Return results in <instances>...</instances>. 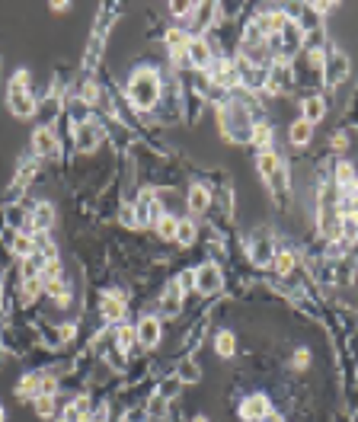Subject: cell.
Here are the masks:
<instances>
[{"label":"cell","instance_id":"cell-9","mask_svg":"<svg viewBox=\"0 0 358 422\" xmlns=\"http://www.w3.org/2000/svg\"><path fill=\"white\" fill-rule=\"evenodd\" d=\"M29 227H33V237L35 234H51V227H55V205L51 202L29 205Z\"/></svg>","mask_w":358,"mask_h":422},{"label":"cell","instance_id":"cell-22","mask_svg":"<svg viewBox=\"0 0 358 422\" xmlns=\"http://www.w3.org/2000/svg\"><path fill=\"white\" fill-rule=\"evenodd\" d=\"M215 352L221 358H233V352H237V336H233L231 330H221L215 340Z\"/></svg>","mask_w":358,"mask_h":422},{"label":"cell","instance_id":"cell-8","mask_svg":"<svg viewBox=\"0 0 358 422\" xmlns=\"http://www.w3.org/2000/svg\"><path fill=\"white\" fill-rule=\"evenodd\" d=\"M186 55H189V67H192V71H208V67L215 64V49H211L208 39H202V35L189 39V49H186Z\"/></svg>","mask_w":358,"mask_h":422},{"label":"cell","instance_id":"cell-13","mask_svg":"<svg viewBox=\"0 0 358 422\" xmlns=\"http://www.w3.org/2000/svg\"><path fill=\"white\" fill-rule=\"evenodd\" d=\"M186 205H189V215H192V218L208 215V208H211V192L205 189L202 182H195V186L189 189V202H186Z\"/></svg>","mask_w":358,"mask_h":422},{"label":"cell","instance_id":"cell-16","mask_svg":"<svg viewBox=\"0 0 358 422\" xmlns=\"http://www.w3.org/2000/svg\"><path fill=\"white\" fill-rule=\"evenodd\" d=\"M10 253H13V259H19V263L29 259L35 253L33 237H29V234H13V237H10Z\"/></svg>","mask_w":358,"mask_h":422},{"label":"cell","instance_id":"cell-15","mask_svg":"<svg viewBox=\"0 0 358 422\" xmlns=\"http://www.w3.org/2000/svg\"><path fill=\"white\" fill-rule=\"evenodd\" d=\"M301 112H304L301 118H304L307 125H316L320 118L326 116V103H323V96H316V93H314V96H307V100L301 103Z\"/></svg>","mask_w":358,"mask_h":422},{"label":"cell","instance_id":"cell-33","mask_svg":"<svg viewBox=\"0 0 358 422\" xmlns=\"http://www.w3.org/2000/svg\"><path fill=\"white\" fill-rule=\"evenodd\" d=\"M310 364V352L307 349H298V352H294V368H307Z\"/></svg>","mask_w":358,"mask_h":422},{"label":"cell","instance_id":"cell-37","mask_svg":"<svg viewBox=\"0 0 358 422\" xmlns=\"http://www.w3.org/2000/svg\"><path fill=\"white\" fill-rule=\"evenodd\" d=\"M195 422H208V419H205V416H195Z\"/></svg>","mask_w":358,"mask_h":422},{"label":"cell","instance_id":"cell-3","mask_svg":"<svg viewBox=\"0 0 358 422\" xmlns=\"http://www.w3.org/2000/svg\"><path fill=\"white\" fill-rule=\"evenodd\" d=\"M224 288V275H221V265L205 259V263L195 269V291H199L202 298H211L217 291Z\"/></svg>","mask_w":358,"mask_h":422},{"label":"cell","instance_id":"cell-34","mask_svg":"<svg viewBox=\"0 0 358 422\" xmlns=\"http://www.w3.org/2000/svg\"><path fill=\"white\" fill-rule=\"evenodd\" d=\"M333 148H346V134H333Z\"/></svg>","mask_w":358,"mask_h":422},{"label":"cell","instance_id":"cell-12","mask_svg":"<svg viewBox=\"0 0 358 422\" xmlns=\"http://www.w3.org/2000/svg\"><path fill=\"white\" fill-rule=\"evenodd\" d=\"M269 413H272L269 410V397H262V394H253V397H247L240 403V419H247V422H259Z\"/></svg>","mask_w":358,"mask_h":422},{"label":"cell","instance_id":"cell-6","mask_svg":"<svg viewBox=\"0 0 358 422\" xmlns=\"http://www.w3.org/2000/svg\"><path fill=\"white\" fill-rule=\"evenodd\" d=\"M29 144H33V154L35 157H55L58 154V132L51 128V125H39L33 132V138H29Z\"/></svg>","mask_w":358,"mask_h":422},{"label":"cell","instance_id":"cell-23","mask_svg":"<svg viewBox=\"0 0 358 422\" xmlns=\"http://www.w3.org/2000/svg\"><path fill=\"white\" fill-rule=\"evenodd\" d=\"M189 39H192V35L186 33L183 26H170V29H167V35H163V42H167V49H170V51H176V49H186V45H189Z\"/></svg>","mask_w":358,"mask_h":422},{"label":"cell","instance_id":"cell-24","mask_svg":"<svg viewBox=\"0 0 358 422\" xmlns=\"http://www.w3.org/2000/svg\"><path fill=\"white\" fill-rule=\"evenodd\" d=\"M176 231H179V218H176V215H163L157 221V237H160V240H173L176 243Z\"/></svg>","mask_w":358,"mask_h":422},{"label":"cell","instance_id":"cell-5","mask_svg":"<svg viewBox=\"0 0 358 422\" xmlns=\"http://www.w3.org/2000/svg\"><path fill=\"white\" fill-rule=\"evenodd\" d=\"M183 288L176 285V279L170 281L167 288H163V294H160V301H157V317L160 320H170V317H179L183 314Z\"/></svg>","mask_w":358,"mask_h":422},{"label":"cell","instance_id":"cell-14","mask_svg":"<svg viewBox=\"0 0 358 422\" xmlns=\"http://www.w3.org/2000/svg\"><path fill=\"white\" fill-rule=\"evenodd\" d=\"M275 240L269 237V234H259L256 240L250 243V256H253V263H259V265H269L272 263V256H275Z\"/></svg>","mask_w":358,"mask_h":422},{"label":"cell","instance_id":"cell-4","mask_svg":"<svg viewBox=\"0 0 358 422\" xmlns=\"http://www.w3.org/2000/svg\"><path fill=\"white\" fill-rule=\"evenodd\" d=\"M102 138H106V132H102V125L96 122V118H84V122L74 128V148L84 150V154L100 148Z\"/></svg>","mask_w":358,"mask_h":422},{"label":"cell","instance_id":"cell-26","mask_svg":"<svg viewBox=\"0 0 358 422\" xmlns=\"http://www.w3.org/2000/svg\"><path fill=\"white\" fill-rule=\"evenodd\" d=\"M80 103H84L87 109H90V106H100V103H102L100 83H96V80H87L84 87H80Z\"/></svg>","mask_w":358,"mask_h":422},{"label":"cell","instance_id":"cell-18","mask_svg":"<svg viewBox=\"0 0 358 422\" xmlns=\"http://www.w3.org/2000/svg\"><path fill=\"white\" fill-rule=\"evenodd\" d=\"M112 336H116V349L125 352V355L138 346V333H134V326H128V323H118V330L112 333Z\"/></svg>","mask_w":358,"mask_h":422},{"label":"cell","instance_id":"cell-31","mask_svg":"<svg viewBox=\"0 0 358 422\" xmlns=\"http://www.w3.org/2000/svg\"><path fill=\"white\" fill-rule=\"evenodd\" d=\"M192 10H195V3H170L173 17H192Z\"/></svg>","mask_w":358,"mask_h":422},{"label":"cell","instance_id":"cell-11","mask_svg":"<svg viewBox=\"0 0 358 422\" xmlns=\"http://www.w3.org/2000/svg\"><path fill=\"white\" fill-rule=\"evenodd\" d=\"M125 314H128V304H125V298L122 294H102V301H100V317L106 323H122L125 320Z\"/></svg>","mask_w":358,"mask_h":422},{"label":"cell","instance_id":"cell-38","mask_svg":"<svg viewBox=\"0 0 358 422\" xmlns=\"http://www.w3.org/2000/svg\"><path fill=\"white\" fill-rule=\"evenodd\" d=\"M355 182H358V176H355Z\"/></svg>","mask_w":358,"mask_h":422},{"label":"cell","instance_id":"cell-10","mask_svg":"<svg viewBox=\"0 0 358 422\" xmlns=\"http://www.w3.org/2000/svg\"><path fill=\"white\" fill-rule=\"evenodd\" d=\"M134 333H138V346H141V349H157L160 336H163V326H160V317H157V314H147V317H141V323L134 326Z\"/></svg>","mask_w":358,"mask_h":422},{"label":"cell","instance_id":"cell-30","mask_svg":"<svg viewBox=\"0 0 358 422\" xmlns=\"http://www.w3.org/2000/svg\"><path fill=\"white\" fill-rule=\"evenodd\" d=\"M176 285L183 288V294L186 291H195V269H186V272L176 275Z\"/></svg>","mask_w":358,"mask_h":422},{"label":"cell","instance_id":"cell-1","mask_svg":"<svg viewBox=\"0 0 358 422\" xmlns=\"http://www.w3.org/2000/svg\"><path fill=\"white\" fill-rule=\"evenodd\" d=\"M128 103L132 109L138 112H154L160 106V96H163V80L154 67H141V71H134L132 80H128V90H125Z\"/></svg>","mask_w":358,"mask_h":422},{"label":"cell","instance_id":"cell-32","mask_svg":"<svg viewBox=\"0 0 358 422\" xmlns=\"http://www.w3.org/2000/svg\"><path fill=\"white\" fill-rule=\"evenodd\" d=\"M118 221L125 224V227H134V211H132V205H122V211H118Z\"/></svg>","mask_w":358,"mask_h":422},{"label":"cell","instance_id":"cell-35","mask_svg":"<svg viewBox=\"0 0 358 422\" xmlns=\"http://www.w3.org/2000/svg\"><path fill=\"white\" fill-rule=\"evenodd\" d=\"M259 422H285V419H282V416H278V413H269V416H262V419H259Z\"/></svg>","mask_w":358,"mask_h":422},{"label":"cell","instance_id":"cell-27","mask_svg":"<svg viewBox=\"0 0 358 422\" xmlns=\"http://www.w3.org/2000/svg\"><path fill=\"white\" fill-rule=\"evenodd\" d=\"M179 390H183V381H179V378H163V381L157 384V397H163V400L170 403V400L179 394Z\"/></svg>","mask_w":358,"mask_h":422},{"label":"cell","instance_id":"cell-20","mask_svg":"<svg viewBox=\"0 0 358 422\" xmlns=\"http://www.w3.org/2000/svg\"><path fill=\"white\" fill-rule=\"evenodd\" d=\"M250 144H253V148H259V150H272V125H266V122L253 125Z\"/></svg>","mask_w":358,"mask_h":422},{"label":"cell","instance_id":"cell-19","mask_svg":"<svg viewBox=\"0 0 358 422\" xmlns=\"http://www.w3.org/2000/svg\"><path fill=\"white\" fill-rule=\"evenodd\" d=\"M17 397L19 400H29V403L39 397V371L23 374V378H19V381H17Z\"/></svg>","mask_w":358,"mask_h":422},{"label":"cell","instance_id":"cell-7","mask_svg":"<svg viewBox=\"0 0 358 422\" xmlns=\"http://www.w3.org/2000/svg\"><path fill=\"white\" fill-rule=\"evenodd\" d=\"M320 74H323V80L330 83V87H336V83H342L349 77V58H346L342 51L330 49L323 58V71H320Z\"/></svg>","mask_w":358,"mask_h":422},{"label":"cell","instance_id":"cell-17","mask_svg":"<svg viewBox=\"0 0 358 422\" xmlns=\"http://www.w3.org/2000/svg\"><path fill=\"white\" fill-rule=\"evenodd\" d=\"M310 138H314V125H307L304 118L292 122V128H288V141H292L294 148H307Z\"/></svg>","mask_w":358,"mask_h":422},{"label":"cell","instance_id":"cell-28","mask_svg":"<svg viewBox=\"0 0 358 422\" xmlns=\"http://www.w3.org/2000/svg\"><path fill=\"white\" fill-rule=\"evenodd\" d=\"M33 410L42 416V419H51V416L58 413V403H55V397H35L33 400Z\"/></svg>","mask_w":358,"mask_h":422},{"label":"cell","instance_id":"cell-29","mask_svg":"<svg viewBox=\"0 0 358 422\" xmlns=\"http://www.w3.org/2000/svg\"><path fill=\"white\" fill-rule=\"evenodd\" d=\"M179 381H189V384H195L202 378V371H199V364L192 362V358H186L183 364H179V374H176Z\"/></svg>","mask_w":358,"mask_h":422},{"label":"cell","instance_id":"cell-2","mask_svg":"<svg viewBox=\"0 0 358 422\" xmlns=\"http://www.w3.org/2000/svg\"><path fill=\"white\" fill-rule=\"evenodd\" d=\"M7 106H10V112H13V118H19V122H26V118H33L35 112H39V103H35V96H33V74H29L26 67H19L17 74L10 77Z\"/></svg>","mask_w":358,"mask_h":422},{"label":"cell","instance_id":"cell-36","mask_svg":"<svg viewBox=\"0 0 358 422\" xmlns=\"http://www.w3.org/2000/svg\"><path fill=\"white\" fill-rule=\"evenodd\" d=\"M0 301H7V285H3V279H0Z\"/></svg>","mask_w":358,"mask_h":422},{"label":"cell","instance_id":"cell-25","mask_svg":"<svg viewBox=\"0 0 358 422\" xmlns=\"http://www.w3.org/2000/svg\"><path fill=\"white\" fill-rule=\"evenodd\" d=\"M195 234H199V227H195V221H192V218H179V231H176V243H179V247H192V243H195Z\"/></svg>","mask_w":358,"mask_h":422},{"label":"cell","instance_id":"cell-21","mask_svg":"<svg viewBox=\"0 0 358 422\" xmlns=\"http://www.w3.org/2000/svg\"><path fill=\"white\" fill-rule=\"evenodd\" d=\"M272 269L282 275V279H288V275L294 272V253H292V249H275Z\"/></svg>","mask_w":358,"mask_h":422}]
</instances>
